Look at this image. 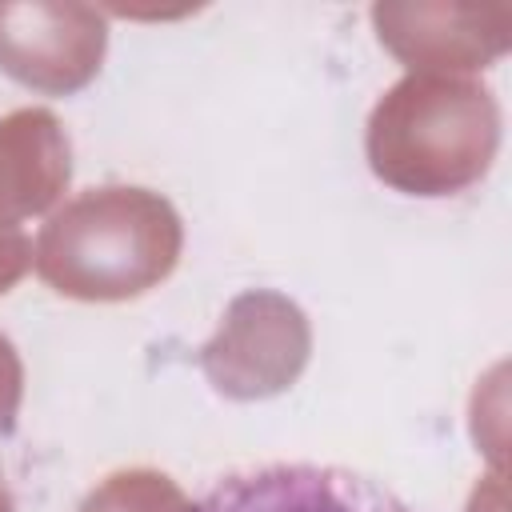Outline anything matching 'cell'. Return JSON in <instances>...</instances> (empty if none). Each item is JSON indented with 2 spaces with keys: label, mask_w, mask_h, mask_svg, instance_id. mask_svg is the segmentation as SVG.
I'll return each mask as SVG.
<instances>
[{
  "label": "cell",
  "mask_w": 512,
  "mask_h": 512,
  "mask_svg": "<svg viewBox=\"0 0 512 512\" xmlns=\"http://www.w3.org/2000/svg\"><path fill=\"white\" fill-rule=\"evenodd\" d=\"M184 248L176 208L148 188H88L48 216L32 264L40 280L72 300H136L172 276Z\"/></svg>",
  "instance_id": "obj_1"
},
{
  "label": "cell",
  "mask_w": 512,
  "mask_h": 512,
  "mask_svg": "<svg viewBox=\"0 0 512 512\" xmlns=\"http://www.w3.org/2000/svg\"><path fill=\"white\" fill-rule=\"evenodd\" d=\"M500 144L488 88L460 76H404L368 116L372 172L412 196H448L480 180Z\"/></svg>",
  "instance_id": "obj_2"
},
{
  "label": "cell",
  "mask_w": 512,
  "mask_h": 512,
  "mask_svg": "<svg viewBox=\"0 0 512 512\" xmlns=\"http://www.w3.org/2000/svg\"><path fill=\"white\" fill-rule=\"evenodd\" d=\"M312 332L304 312L280 292H244L228 304L220 332L200 348V368L220 396L264 400L304 372Z\"/></svg>",
  "instance_id": "obj_3"
},
{
  "label": "cell",
  "mask_w": 512,
  "mask_h": 512,
  "mask_svg": "<svg viewBox=\"0 0 512 512\" xmlns=\"http://www.w3.org/2000/svg\"><path fill=\"white\" fill-rule=\"evenodd\" d=\"M104 48L108 24L92 4H0V68L36 92L84 88Z\"/></svg>",
  "instance_id": "obj_4"
},
{
  "label": "cell",
  "mask_w": 512,
  "mask_h": 512,
  "mask_svg": "<svg viewBox=\"0 0 512 512\" xmlns=\"http://www.w3.org/2000/svg\"><path fill=\"white\" fill-rule=\"evenodd\" d=\"M196 512H412L376 480L328 464H268L224 476Z\"/></svg>",
  "instance_id": "obj_5"
},
{
  "label": "cell",
  "mask_w": 512,
  "mask_h": 512,
  "mask_svg": "<svg viewBox=\"0 0 512 512\" xmlns=\"http://www.w3.org/2000/svg\"><path fill=\"white\" fill-rule=\"evenodd\" d=\"M500 8H412V4H376L372 20L380 44H388L420 76L472 72L484 60L500 56L508 32H480Z\"/></svg>",
  "instance_id": "obj_6"
},
{
  "label": "cell",
  "mask_w": 512,
  "mask_h": 512,
  "mask_svg": "<svg viewBox=\"0 0 512 512\" xmlns=\"http://www.w3.org/2000/svg\"><path fill=\"white\" fill-rule=\"evenodd\" d=\"M72 176V148L48 108H20L0 120V228L48 212Z\"/></svg>",
  "instance_id": "obj_7"
},
{
  "label": "cell",
  "mask_w": 512,
  "mask_h": 512,
  "mask_svg": "<svg viewBox=\"0 0 512 512\" xmlns=\"http://www.w3.org/2000/svg\"><path fill=\"white\" fill-rule=\"evenodd\" d=\"M80 512H196V504L180 492L176 480L152 468H124L100 480Z\"/></svg>",
  "instance_id": "obj_8"
},
{
  "label": "cell",
  "mask_w": 512,
  "mask_h": 512,
  "mask_svg": "<svg viewBox=\"0 0 512 512\" xmlns=\"http://www.w3.org/2000/svg\"><path fill=\"white\" fill-rule=\"evenodd\" d=\"M20 400H24V364L12 348V340L0 332V436L12 432Z\"/></svg>",
  "instance_id": "obj_9"
},
{
  "label": "cell",
  "mask_w": 512,
  "mask_h": 512,
  "mask_svg": "<svg viewBox=\"0 0 512 512\" xmlns=\"http://www.w3.org/2000/svg\"><path fill=\"white\" fill-rule=\"evenodd\" d=\"M32 268V244L20 228H0V296Z\"/></svg>",
  "instance_id": "obj_10"
},
{
  "label": "cell",
  "mask_w": 512,
  "mask_h": 512,
  "mask_svg": "<svg viewBox=\"0 0 512 512\" xmlns=\"http://www.w3.org/2000/svg\"><path fill=\"white\" fill-rule=\"evenodd\" d=\"M0 512H12V496H8V484H4V472H0Z\"/></svg>",
  "instance_id": "obj_11"
}]
</instances>
